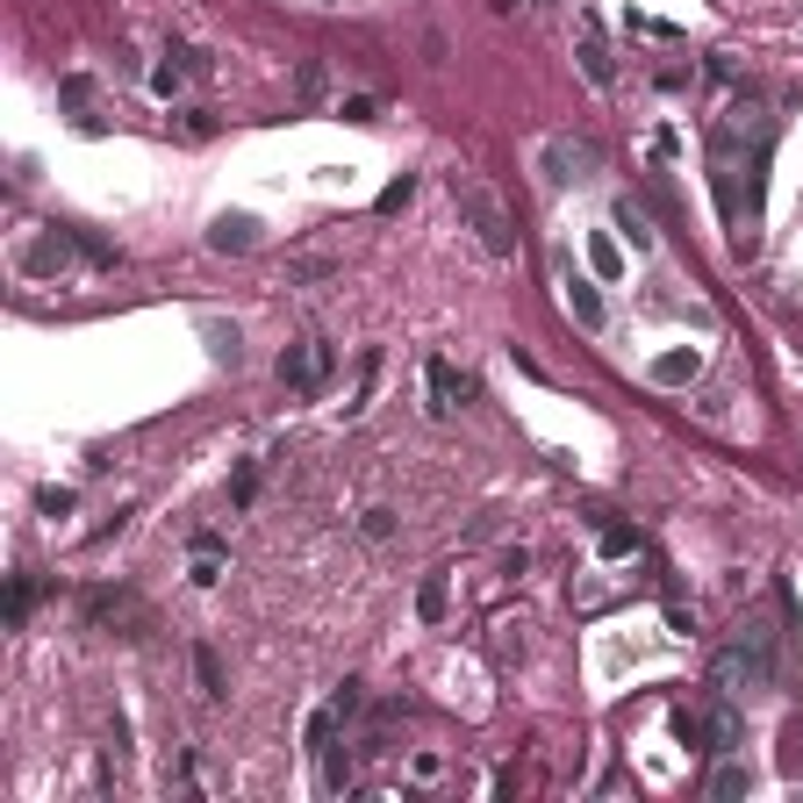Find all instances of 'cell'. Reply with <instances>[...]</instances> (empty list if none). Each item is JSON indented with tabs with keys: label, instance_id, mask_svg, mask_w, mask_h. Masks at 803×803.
<instances>
[{
	"label": "cell",
	"instance_id": "52a82bcc",
	"mask_svg": "<svg viewBox=\"0 0 803 803\" xmlns=\"http://www.w3.org/2000/svg\"><path fill=\"white\" fill-rule=\"evenodd\" d=\"M567 308H574V324H582V330H603V324H610V308H603V288H596V280H582L574 266H567Z\"/></svg>",
	"mask_w": 803,
	"mask_h": 803
},
{
	"label": "cell",
	"instance_id": "7402d4cb",
	"mask_svg": "<svg viewBox=\"0 0 803 803\" xmlns=\"http://www.w3.org/2000/svg\"><path fill=\"white\" fill-rule=\"evenodd\" d=\"M667 632H682V638H689V632H696V610H682V603H667Z\"/></svg>",
	"mask_w": 803,
	"mask_h": 803
},
{
	"label": "cell",
	"instance_id": "7c38bea8",
	"mask_svg": "<svg viewBox=\"0 0 803 803\" xmlns=\"http://www.w3.org/2000/svg\"><path fill=\"white\" fill-rule=\"evenodd\" d=\"M617 230H624V238H632V252H653V238H660V230H653V216H646V208L632 202V194H624V202H617Z\"/></svg>",
	"mask_w": 803,
	"mask_h": 803
},
{
	"label": "cell",
	"instance_id": "3957f363",
	"mask_svg": "<svg viewBox=\"0 0 803 803\" xmlns=\"http://www.w3.org/2000/svg\"><path fill=\"white\" fill-rule=\"evenodd\" d=\"M596 166H603V151H596L588 137H574V130L546 137V151H538V172H546V187H574V180H588Z\"/></svg>",
	"mask_w": 803,
	"mask_h": 803
},
{
	"label": "cell",
	"instance_id": "8fae6325",
	"mask_svg": "<svg viewBox=\"0 0 803 803\" xmlns=\"http://www.w3.org/2000/svg\"><path fill=\"white\" fill-rule=\"evenodd\" d=\"M696 374H703V352H660V360H653V380H660V388H689Z\"/></svg>",
	"mask_w": 803,
	"mask_h": 803
},
{
	"label": "cell",
	"instance_id": "5b68a950",
	"mask_svg": "<svg viewBox=\"0 0 803 803\" xmlns=\"http://www.w3.org/2000/svg\"><path fill=\"white\" fill-rule=\"evenodd\" d=\"M574 51H582V80L588 86H617V58H610V44H603V22L596 15L574 22Z\"/></svg>",
	"mask_w": 803,
	"mask_h": 803
},
{
	"label": "cell",
	"instance_id": "9c48e42d",
	"mask_svg": "<svg viewBox=\"0 0 803 803\" xmlns=\"http://www.w3.org/2000/svg\"><path fill=\"white\" fill-rule=\"evenodd\" d=\"M252 244H258L252 216H216V222H208V252H252Z\"/></svg>",
	"mask_w": 803,
	"mask_h": 803
},
{
	"label": "cell",
	"instance_id": "ba28073f",
	"mask_svg": "<svg viewBox=\"0 0 803 803\" xmlns=\"http://www.w3.org/2000/svg\"><path fill=\"white\" fill-rule=\"evenodd\" d=\"M424 380H430V416H452V410L466 402V380L452 374V360H430Z\"/></svg>",
	"mask_w": 803,
	"mask_h": 803
},
{
	"label": "cell",
	"instance_id": "4fadbf2b",
	"mask_svg": "<svg viewBox=\"0 0 803 803\" xmlns=\"http://www.w3.org/2000/svg\"><path fill=\"white\" fill-rule=\"evenodd\" d=\"M72 266V244L65 238H36L29 244V273H65Z\"/></svg>",
	"mask_w": 803,
	"mask_h": 803
},
{
	"label": "cell",
	"instance_id": "277c9868",
	"mask_svg": "<svg viewBox=\"0 0 803 803\" xmlns=\"http://www.w3.org/2000/svg\"><path fill=\"white\" fill-rule=\"evenodd\" d=\"M324 374H330V344L324 338H302V344L280 352V380H288V388L316 394V388H324Z\"/></svg>",
	"mask_w": 803,
	"mask_h": 803
},
{
	"label": "cell",
	"instance_id": "e0dca14e",
	"mask_svg": "<svg viewBox=\"0 0 803 803\" xmlns=\"http://www.w3.org/2000/svg\"><path fill=\"white\" fill-rule=\"evenodd\" d=\"M416 202V180L410 172H402V180H388V187H380V216H394V208H410Z\"/></svg>",
	"mask_w": 803,
	"mask_h": 803
},
{
	"label": "cell",
	"instance_id": "8992f818",
	"mask_svg": "<svg viewBox=\"0 0 803 803\" xmlns=\"http://www.w3.org/2000/svg\"><path fill=\"white\" fill-rule=\"evenodd\" d=\"M696 746H710V753H739V710L732 703H710L696 718Z\"/></svg>",
	"mask_w": 803,
	"mask_h": 803
},
{
	"label": "cell",
	"instance_id": "6da1fadb",
	"mask_svg": "<svg viewBox=\"0 0 803 803\" xmlns=\"http://www.w3.org/2000/svg\"><path fill=\"white\" fill-rule=\"evenodd\" d=\"M710 682H718V696H761V689H775V632H768V617H746V624H739V638L710 660Z\"/></svg>",
	"mask_w": 803,
	"mask_h": 803
},
{
	"label": "cell",
	"instance_id": "30bf717a",
	"mask_svg": "<svg viewBox=\"0 0 803 803\" xmlns=\"http://www.w3.org/2000/svg\"><path fill=\"white\" fill-rule=\"evenodd\" d=\"M746 789H753V768L739 761V753H718V768H710V796L732 803V796H746Z\"/></svg>",
	"mask_w": 803,
	"mask_h": 803
},
{
	"label": "cell",
	"instance_id": "9a60e30c",
	"mask_svg": "<svg viewBox=\"0 0 803 803\" xmlns=\"http://www.w3.org/2000/svg\"><path fill=\"white\" fill-rule=\"evenodd\" d=\"M194 674H202V696L208 703H222V660L208 646H194Z\"/></svg>",
	"mask_w": 803,
	"mask_h": 803
},
{
	"label": "cell",
	"instance_id": "44dd1931",
	"mask_svg": "<svg viewBox=\"0 0 803 803\" xmlns=\"http://www.w3.org/2000/svg\"><path fill=\"white\" fill-rule=\"evenodd\" d=\"M360 703H366V696H360V682H344V689H338V703H330V710H338V718H360Z\"/></svg>",
	"mask_w": 803,
	"mask_h": 803
},
{
	"label": "cell",
	"instance_id": "ac0fdd59",
	"mask_svg": "<svg viewBox=\"0 0 803 803\" xmlns=\"http://www.w3.org/2000/svg\"><path fill=\"white\" fill-rule=\"evenodd\" d=\"M603 552H610V560L638 552V531H624V524H603Z\"/></svg>",
	"mask_w": 803,
	"mask_h": 803
},
{
	"label": "cell",
	"instance_id": "7a4b0ae2",
	"mask_svg": "<svg viewBox=\"0 0 803 803\" xmlns=\"http://www.w3.org/2000/svg\"><path fill=\"white\" fill-rule=\"evenodd\" d=\"M452 202H460L466 230L480 238V252L488 258H516V230H510V208L496 202L488 187H474V180H452Z\"/></svg>",
	"mask_w": 803,
	"mask_h": 803
},
{
	"label": "cell",
	"instance_id": "2e32d148",
	"mask_svg": "<svg viewBox=\"0 0 803 803\" xmlns=\"http://www.w3.org/2000/svg\"><path fill=\"white\" fill-rule=\"evenodd\" d=\"M416 617H424V624H438V617H445V574H430V582L416 588Z\"/></svg>",
	"mask_w": 803,
	"mask_h": 803
},
{
	"label": "cell",
	"instance_id": "ffe728a7",
	"mask_svg": "<svg viewBox=\"0 0 803 803\" xmlns=\"http://www.w3.org/2000/svg\"><path fill=\"white\" fill-rule=\"evenodd\" d=\"M29 603H36V582H29V574H22V582H15V596H8V617H15V624H22V617H29Z\"/></svg>",
	"mask_w": 803,
	"mask_h": 803
},
{
	"label": "cell",
	"instance_id": "5bb4252c",
	"mask_svg": "<svg viewBox=\"0 0 803 803\" xmlns=\"http://www.w3.org/2000/svg\"><path fill=\"white\" fill-rule=\"evenodd\" d=\"M588 266H596L603 280L624 273V252H617V238H603V230H596V238H588Z\"/></svg>",
	"mask_w": 803,
	"mask_h": 803
},
{
	"label": "cell",
	"instance_id": "603a6c76",
	"mask_svg": "<svg viewBox=\"0 0 803 803\" xmlns=\"http://www.w3.org/2000/svg\"><path fill=\"white\" fill-rule=\"evenodd\" d=\"M194 582H202V588H216V582H222V567H216V552H202V560H194Z\"/></svg>",
	"mask_w": 803,
	"mask_h": 803
},
{
	"label": "cell",
	"instance_id": "d6986e66",
	"mask_svg": "<svg viewBox=\"0 0 803 803\" xmlns=\"http://www.w3.org/2000/svg\"><path fill=\"white\" fill-rule=\"evenodd\" d=\"M360 531H366V538H394V510H366Z\"/></svg>",
	"mask_w": 803,
	"mask_h": 803
},
{
	"label": "cell",
	"instance_id": "cb8c5ba5",
	"mask_svg": "<svg viewBox=\"0 0 803 803\" xmlns=\"http://www.w3.org/2000/svg\"><path fill=\"white\" fill-rule=\"evenodd\" d=\"M782 768H789V775L803 768V725H789V753H782Z\"/></svg>",
	"mask_w": 803,
	"mask_h": 803
}]
</instances>
